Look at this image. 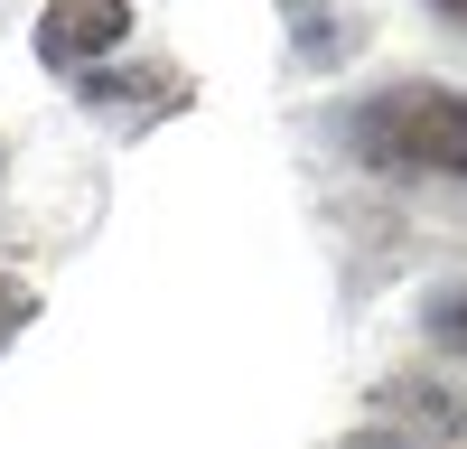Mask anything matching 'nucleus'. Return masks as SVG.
I'll use <instances>...</instances> for the list:
<instances>
[{"instance_id":"1","label":"nucleus","mask_w":467,"mask_h":449,"mask_svg":"<svg viewBox=\"0 0 467 449\" xmlns=\"http://www.w3.org/2000/svg\"><path fill=\"white\" fill-rule=\"evenodd\" d=\"M346 131H356V160L393 169V178H467V94L393 85V94H374Z\"/></svg>"},{"instance_id":"2","label":"nucleus","mask_w":467,"mask_h":449,"mask_svg":"<svg viewBox=\"0 0 467 449\" xmlns=\"http://www.w3.org/2000/svg\"><path fill=\"white\" fill-rule=\"evenodd\" d=\"M122 28H131V0H57V10L37 19V57H47V66H75V57L112 47Z\"/></svg>"},{"instance_id":"3","label":"nucleus","mask_w":467,"mask_h":449,"mask_svg":"<svg viewBox=\"0 0 467 449\" xmlns=\"http://www.w3.org/2000/svg\"><path fill=\"white\" fill-rule=\"evenodd\" d=\"M431 328H440V347H458V356H467V290L449 299V309H431Z\"/></svg>"},{"instance_id":"4","label":"nucleus","mask_w":467,"mask_h":449,"mask_svg":"<svg viewBox=\"0 0 467 449\" xmlns=\"http://www.w3.org/2000/svg\"><path fill=\"white\" fill-rule=\"evenodd\" d=\"M28 309H37V299H28L19 281H0V337H19V328H28Z\"/></svg>"},{"instance_id":"5","label":"nucleus","mask_w":467,"mask_h":449,"mask_svg":"<svg viewBox=\"0 0 467 449\" xmlns=\"http://www.w3.org/2000/svg\"><path fill=\"white\" fill-rule=\"evenodd\" d=\"M431 10H440V19H458V28H467V0H431Z\"/></svg>"}]
</instances>
